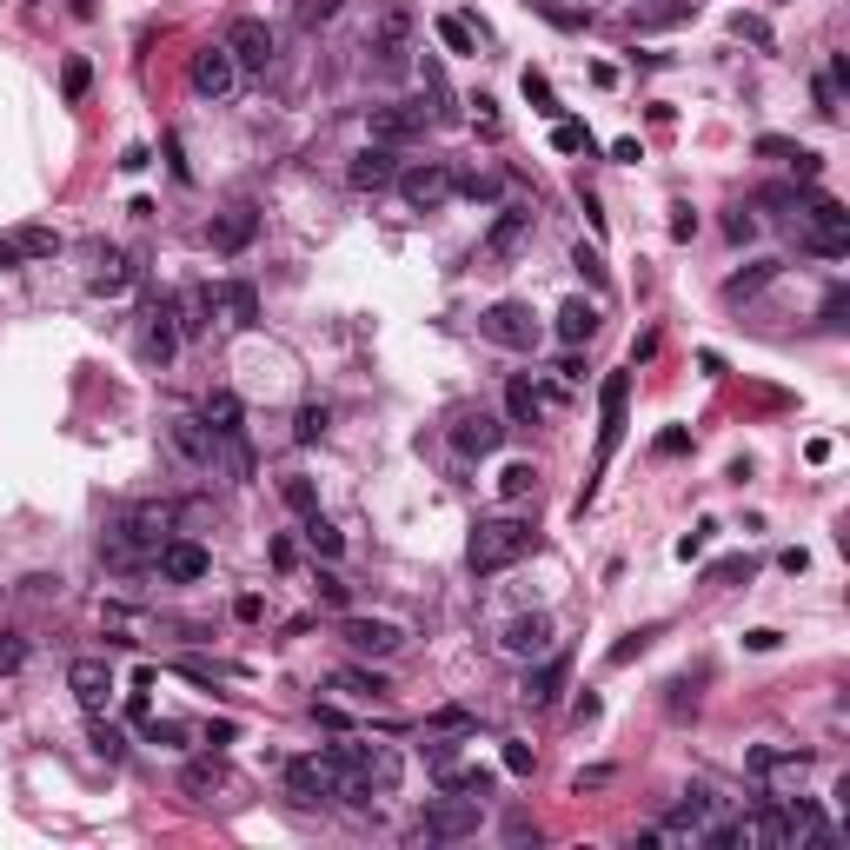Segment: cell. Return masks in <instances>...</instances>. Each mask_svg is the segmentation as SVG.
<instances>
[{
    "label": "cell",
    "mask_w": 850,
    "mask_h": 850,
    "mask_svg": "<svg viewBox=\"0 0 850 850\" xmlns=\"http://www.w3.org/2000/svg\"><path fill=\"white\" fill-rule=\"evenodd\" d=\"M532 545H539L532 525L499 512V519H479V525H472V539H465V565H472L479 578H492V572H512Z\"/></svg>",
    "instance_id": "obj_1"
},
{
    "label": "cell",
    "mask_w": 850,
    "mask_h": 850,
    "mask_svg": "<svg viewBox=\"0 0 850 850\" xmlns=\"http://www.w3.org/2000/svg\"><path fill=\"white\" fill-rule=\"evenodd\" d=\"M412 40H419V13H412L406 0H386V7L372 13L366 53H372L379 73H406V66H412Z\"/></svg>",
    "instance_id": "obj_2"
},
{
    "label": "cell",
    "mask_w": 850,
    "mask_h": 850,
    "mask_svg": "<svg viewBox=\"0 0 850 850\" xmlns=\"http://www.w3.org/2000/svg\"><path fill=\"white\" fill-rule=\"evenodd\" d=\"M286 785L299 805H346V771L332 765V751H306L286 765Z\"/></svg>",
    "instance_id": "obj_3"
},
{
    "label": "cell",
    "mask_w": 850,
    "mask_h": 850,
    "mask_svg": "<svg viewBox=\"0 0 850 850\" xmlns=\"http://www.w3.org/2000/svg\"><path fill=\"white\" fill-rule=\"evenodd\" d=\"M459 838H479V798H439L426 805V818L412 825V844H459Z\"/></svg>",
    "instance_id": "obj_4"
},
{
    "label": "cell",
    "mask_w": 850,
    "mask_h": 850,
    "mask_svg": "<svg viewBox=\"0 0 850 850\" xmlns=\"http://www.w3.org/2000/svg\"><path fill=\"white\" fill-rule=\"evenodd\" d=\"M226 53H233V66L239 73H266L273 60H279V33L266 27V20H253V13H239L233 27H226V40H219Z\"/></svg>",
    "instance_id": "obj_5"
},
{
    "label": "cell",
    "mask_w": 850,
    "mask_h": 850,
    "mask_svg": "<svg viewBox=\"0 0 850 850\" xmlns=\"http://www.w3.org/2000/svg\"><path fill=\"white\" fill-rule=\"evenodd\" d=\"M399 199L412 206V213H439L446 199H452V166L446 160H412V166H399Z\"/></svg>",
    "instance_id": "obj_6"
},
{
    "label": "cell",
    "mask_w": 850,
    "mask_h": 850,
    "mask_svg": "<svg viewBox=\"0 0 850 850\" xmlns=\"http://www.w3.org/2000/svg\"><path fill=\"white\" fill-rule=\"evenodd\" d=\"M798 219H805V246H811L818 259H844V253H850V213L838 206V199H825V193H818Z\"/></svg>",
    "instance_id": "obj_7"
},
{
    "label": "cell",
    "mask_w": 850,
    "mask_h": 850,
    "mask_svg": "<svg viewBox=\"0 0 850 850\" xmlns=\"http://www.w3.org/2000/svg\"><path fill=\"white\" fill-rule=\"evenodd\" d=\"M479 332H485L492 346H505V352H532V346H539V319H532V306H519V299L485 306V313H479Z\"/></svg>",
    "instance_id": "obj_8"
},
{
    "label": "cell",
    "mask_w": 850,
    "mask_h": 850,
    "mask_svg": "<svg viewBox=\"0 0 850 850\" xmlns=\"http://www.w3.org/2000/svg\"><path fill=\"white\" fill-rule=\"evenodd\" d=\"M173 525H180V512H173V505H160V499H146V505H133L113 532H120L133 552H160V545L173 539Z\"/></svg>",
    "instance_id": "obj_9"
},
{
    "label": "cell",
    "mask_w": 850,
    "mask_h": 850,
    "mask_svg": "<svg viewBox=\"0 0 850 850\" xmlns=\"http://www.w3.org/2000/svg\"><path fill=\"white\" fill-rule=\"evenodd\" d=\"M140 352H146L153 366H173V352H180V299H153V306H146Z\"/></svg>",
    "instance_id": "obj_10"
},
{
    "label": "cell",
    "mask_w": 850,
    "mask_h": 850,
    "mask_svg": "<svg viewBox=\"0 0 850 850\" xmlns=\"http://www.w3.org/2000/svg\"><path fill=\"white\" fill-rule=\"evenodd\" d=\"M206 306H213V319H219V326H233V332H253V326H259V293H253L246 279L206 286Z\"/></svg>",
    "instance_id": "obj_11"
},
{
    "label": "cell",
    "mask_w": 850,
    "mask_h": 850,
    "mask_svg": "<svg viewBox=\"0 0 850 850\" xmlns=\"http://www.w3.org/2000/svg\"><path fill=\"white\" fill-rule=\"evenodd\" d=\"M153 565H160V578H166V585H199V578L213 572L206 545H193V539H166V545L153 552Z\"/></svg>",
    "instance_id": "obj_12"
},
{
    "label": "cell",
    "mask_w": 850,
    "mask_h": 850,
    "mask_svg": "<svg viewBox=\"0 0 850 850\" xmlns=\"http://www.w3.org/2000/svg\"><path fill=\"white\" fill-rule=\"evenodd\" d=\"M745 771H751V778H765V785L798 791V785H805V771H811V758H805V751H785V745H758V751L745 758Z\"/></svg>",
    "instance_id": "obj_13"
},
{
    "label": "cell",
    "mask_w": 850,
    "mask_h": 850,
    "mask_svg": "<svg viewBox=\"0 0 850 850\" xmlns=\"http://www.w3.org/2000/svg\"><path fill=\"white\" fill-rule=\"evenodd\" d=\"M625 399H632V372H612L605 392H598V406H605V426H598V472H605V459H612L618 439H625Z\"/></svg>",
    "instance_id": "obj_14"
},
{
    "label": "cell",
    "mask_w": 850,
    "mask_h": 850,
    "mask_svg": "<svg viewBox=\"0 0 850 850\" xmlns=\"http://www.w3.org/2000/svg\"><path fill=\"white\" fill-rule=\"evenodd\" d=\"M239 86V66H233V53L226 47H199L193 53V93H206V100H226Z\"/></svg>",
    "instance_id": "obj_15"
},
{
    "label": "cell",
    "mask_w": 850,
    "mask_h": 850,
    "mask_svg": "<svg viewBox=\"0 0 850 850\" xmlns=\"http://www.w3.org/2000/svg\"><path fill=\"white\" fill-rule=\"evenodd\" d=\"M339 638H346L359 658H392V652L406 645V632H399V625H386V618H346V625H339Z\"/></svg>",
    "instance_id": "obj_16"
},
{
    "label": "cell",
    "mask_w": 850,
    "mask_h": 850,
    "mask_svg": "<svg viewBox=\"0 0 850 850\" xmlns=\"http://www.w3.org/2000/svg\"><path fill=\"white\" fill-rule=\"evenodd\" d=\"M426 133V106L419 100H406V106H372V140L379 146H406V140H419Z\"/></svg>",
    "instance_id": "obj_17"
},
{
    "label": "cell",
    "mask_w": 850,
    "mask_h": 850,
    "mask_svg": "<svg viewBox=\"0 0 850 850\" xmlns=\"http://www.w3.org/2000/svg\"><path fill=\"white\" fill-rule=\"evenodd\" d=\"M452 446H459L465 459H485V452L505 446V426H499L492 412H459V419H452Z\"/></svg>",
    "instance_id": "obj_18"
},
{
    "label": "cell",
    "mask_w": 850,
    "mask_h": 850,
    "mask_svg": "<svg viewBox=\"0 0 850 850\" xmlns=\"http://www.w3.org/2000/svg\"><path fill=\"white\" fill-rule=\"evenodd\" d=\"M346 180H352L359 193H379V186H392V180H399V153L372 140L366 153H352V166H346Z\"/></svg>",
    "instance_id": "obj_19"
},
{
    "label": "cell",
    "mask_w": 850,
    "mask_h": 850,
    "mask_svg": "<svg viewBox=\"0 0 850 850\" xmlns=\"http://www.w3.org/2000/svg\"><path fill=\"white\" fill-rule=\"evenodd\" d=\"M499 645H505L512 658H545V652H552V618H545V612H525V618H512V625L499 632Z\"/></svg>",
    "instance_id": "obj_20"
},
{
    "label": "cell",
    "mask_w": 850,
    "mask_h": 850,
    "mask_svg": "<svg viewBox=\"0 0 850 850\" xmlns=\"http://www.w3.org/2000/svg\"><path fill=\"white\" fill-rule=\"evenodd\" d=\"M66 692H73L86 711H100L106 692H113V665H106V658H73V665H66Z\"/></svg>",
    "instance_id": "obj_21"
},
{
    "label": "cell",
    "mask_w": 850,
    "mask_h": 850,
    "mask_svg": "<svg viewBox=\"0 0 850 850\" xmlns=\"http://www.w3.org/2000/svg\"><path fill=\"white\" fill-rule=\"evenodd\" d=\"M166 439H173V452H180L186 465H213V452H219V439H213V426H206V419H173V426H166Z\"/></svg>",
    "instance_id": "obj_22"
},
{
    "label": "cell",
    "mask_w": 850,
    "mask_h": 850,
    "mask_svg": "<svg viewBox=\"0 0 850 850\" xmlns=\"http://www.w3.org/2000/svg\"><path fill=\"white\" fill-rule=\"evenodd\" d=\"M525 233H532V213H525V206H505V213L492 219V233H485V253H499V259H505V253H519V246H525Z\"/></svg>",
    "instance_id": "obj_23"
},
{
    "label": "cell",
    "mask_w": 850,
    "mask_h": 850,
    "mask_svg": "<svg viewBox=\"0 0 850 850\" xmlns=\"http://www.w3.org/2000/svg\"><path fill=\"white\" fill-rule=\"evenodd\" d=\"M559 339L565 346H592L598 339V306L592 299H565L559 306Z\"/></svg>",
    "instance_id": "obj_24"
},
{
    "label": "cell",
    "mask_w": 850,
    "mask_h": 850,
    "mask_svg": "<svg viewBox=\"0 0 850 850\" xmlns=\"http://www.w3.org/2000/svg\"><path fill=\"white\" fill-rule=\"evenodd\" d=\"M492 785H499V778H492L485 765H465V771H459V765H439V791H452V798H479V805H485Z\"/></svg>",
    "instance_id": "obj_25"
},
{
    "label": "cell",
    "mask_w": 850,
    "mask_h": 850,
    "mask_svg": "<svg viewBox=\"0 0 850 850\" xmlns=\"http://www.w3.org/2000/svg\"><path fill=\"white\" fill-rule=\"evenodd\" d=\"M565 672H572V665L545 652V665L525 678V705H539V711H545V705H559V692H565Z\"/></svg>",
    "instance_id": "obj_26"
},
{
    "label": "cell",
    "mask_w": 850,
    "mask_h": 850,
    "mask_svg": "<svg viewBox=\"0 0 850 850\" xmlns=\"http://www.w3.org/2000/svg\"><path fill=\"white\" fill-rule=\"evenodd\" d=\"M332 692H346V698H359V705H386V678L379 672H359V665H346V672H332Z\"/></svg>",
    "instance_id": "obj_27"
},
{
    "label": "cell",
    "mask_w": 850,
    "mask_h": 850,
    "mask_svg": "<svg viewBox=\"0 0 850 850\" xmlns=\"http://www.w3.org/2000/svg\"><path fill=\"white\" fill-rule=\"evenodd\" d=\"M253 226H259V213H253V206H226V219L213 226V246H219V253H239V246L253 239Z\"/></svg>",
    "instance_id": "obj_28"
},
{
    "label": "cell",
    "mask_w": 850,
    "mask_h": 850,
    "mask_svg": "<svg viewBox=\"0 0 850 850\" xmlns=\"http://www.w3.org/2000/svg\"><path fill=\"white\" fill-rule=\"evenodd\" d=\"M505 412H512V426H539L545 419V392L532 379H512L505 386Z\"/></svg>",
    "instance_id": "obj_29"
},
{
    "label": "cell",
    "mask_w": 850,
    "mask_h": 850,
    "mask_svg": "<svg viewBox=\"0 0 850 850\" xmlns=\"http://www.w3.org/2000/svg\"><path fill=\"white\" fill-rule=\"evenodd\" d=\"M126 279H133V266H126V253H100V266H93V279H86V286L113 299V293H126Z\"/></svg>",
    "instance_id": "obj_30"
},
{
    "label": "cell",
    "mask_w": 850,
    "mask_h": 850,
    "mask_svg": "<svg viewBox=\"0 0 850 850\" xmlns=\"http://www.w3.org/2000/svg\"><path fill=\"white\" fill-rule=\"evenodd\" d=\"M199 419L213 426V439H239V399H233V392H213Z\"/></svg>",
    "instance_id": "obj_31"
},
{
    "label": "cell",
    "mask_w": 850,
    "mask_h": 850,
    "mask_svg": "<svg viewBox=\"0 0 850 850\" xmlns=\"http://www.w3.org/2000/svg\"><path fill=\"white\" fill-rule=\"evenodd\" d=\"M306 545H313V559H339V552H346V532H339L332 519L306 512Z\"/></svg>",
    "instance_id": "obj_32"
},
{
    "label": "cell",
    "mask_w": 850,
    "mask_h": 850,
    "mask_svg": "<svg viewBox=\"0 0 850 850\" xmlns=\"http://www.w3.org/2000/svg\"><path fill=\"white\" fill-rule=\"evenodd\" d=\"M771 279H778V259H758L751 273H731V279H725V299H751V293L771 286Z\"/></svg>",
    "instance_id": "obj_33"
},
{
    "label": "cell",
    "mask_w": 850,
    "mask_h": 850,
    "mask_svg": "<svg viewBox=\"0 0 850 850\" xmlns=\"http://www.w3.org/2000/svg\"><path fill=\"white\" fill-rule=\"evenodd\" d=\"M499 492H505L512 505H519V499H532V492H539V465H525V459H519V465H505V472H499Z\"/></svg>",
    "instance_id": "obj_34"
},
{
    "label": "cell",
    "mask_w": 850,
    "mask_h": 850,
    "mask_svg": "<svg viewBox=\"0 0 850 850\" xmlns=\"http://www.w3.org/2000/svg\"><path fill=\"white\" fill-rule=\"evenodd\" d=\"M326 426H332V412H326V406H299L293 439H299V446H319V439H326Z\"/></svg>",
    "instance_id": "obj_35"
},
{
    "label": "cell",
    "mask_w": 850,
    "mask_h": 850,
    "mask_svg": "<svg viewBox=\"0 0 850 850\" xmlns=\"http://www.w3.org/2000/svg\"><path fill=\"white\" fill-rule=\"evenodd\" d=\"M193 798H206V791H219L226 785V771H219V758H199V765H186V778H180Z\"/></svg>",
    "instance_id": "obj_36"
},
{
    "label": "cell",
    "mask_w": 850,
    "mask_h": 850,
    "mask_svg": "<svg viewBox=\"0 0 850 850\" xmlns=\"http://www.w3.org/2000/svg\"><path fill=\"white\" fill-rule=\"evenodd\" d=\"M452 193H465V199H499V180H492L485 166H472V173H452Z\"/></svg>",
    "instance_id": "obj_37"
},
{
    "label": "cell",
    "mask_w": 850,
    "mask_h": 850,
    "mask_svg": "<svg viewBox=\"0 0 850 850\" xmlns=\"http://www.w3.org/2000/svg\"><path fill=\"white\" fill-rule=\"evenodd\" d=\"M279 499H286L299 519H306V512H319V492H313V479H299V472H293V479H279Z\"/></svg>",
    "instance_id": "obj_38"
},
{
    "label": "cell",
    "mask_w": 850,
    "mask_h": 850,
    "mask_svg": "<svg viewBox=\"0 0 850 850\" xmlns=\"http://www.w3.org/2000/svg\"><path fill=\"white\" fill-rule=\"evenodd\" d=\"M552 146H559V153H592V133H585L578 120H559V126H552Z\"/></svg>",
    "instance_id": "obj_39"
},
{
    "label": "cell",
    "mask_w": 850,
    "mask_h": 850,
    "mask_svg": "<svg viewBox=\"0 0 850 850\" xmlns=\"http://www.w3.org/2000/svg\"><path fill=\"white\" fill-rule=\"evenodd\" d=\"M313 592H319V605H326V612H346V605H352V592H346V578H339V572H319V585H313Z\"/></svg>",
    "instance_id": "obj_40"
},
{
    "label": "cell",
    "mask_w": 850,
    "mask_h": 850,
    "mask_svg": "<svg viewBox=\"0 0 850 850\" xmlns=\"http://www.w3.org/2000/svg\"><path fill=\"white\" fill-rule=\"evenodd\" d=\"M146 745L180 751V745H186V725H173V718H146Z\"/></svg>",
    "instance_id": "obj_41"
},
{
    "label": "cell",
    "mask_w": 850,
    "mask_h": 850,
    "mask_svg": "<svg viewBox=\"0 0 850 850\" xmlns=\"http://www.w3.org/2000/svg\"><path fill=\"white\" fill-rule=\"evenodd\" d=\"M293 20L299 27H326V20H339V0H293Z\"/></svg>",
    "instance_id": "obj_42"
},
{
    "label": "cell",
    "mask_w": 850,
    "mask_h": 850,
    "mask_svg": "<svg viewBox=\"0 0 850 850\" xmlns=\"http://www.w3.org/2000/svg\"><path fill=\"white\" fill-rule=\"evenodd\" d=\"M20 253H27V259H47V253H60V239H53L47 226H27V233H20Z\"/></svg>",
    "instance_id": "obj_43"
},
{
    "label": "cell",
    "mask_w": 850,
    "mask_h": 850,
    "mask_svg": "<svg viewBox=\"0 0 850 850\" xmlns=\"http://www.w3.org/2000/svg\"><path fill=\"white\" fill-rule=\"evenodd\" d=\"M426 725H432V731H472V711H459V705H446V711H432Z\"/></svg>",
    "instance_id": "obj_44"
},
{
    "label": "cell",
    "mask_w": 850,
    "mask_h": 850,
    "mask_svg": "<svg viewBox=\"0 0 850 850\" xmlns=\"http://www.w3.org/2000/svg\"><path fill=\"white\" fill-rule=\"evenodd\" d=\"M439 40H446L452 53H472V33H465V20H439Z\"/></svg>",
    "instance_id": "obj_45"
},
{
    "label": "cell",
    "mask_w": 850,
    "mask_h": 850,
    "mask_svg": "<svg viewBox=\"0 0 850 850\" xmlns=\"http://www.w3.org/2000/svg\"><path fill=\"white\" fill-rule=\"evenodd\" d=\"M525 93H532V100H539V113H552V120H559V113H565V106H559V100H552V86H545V80H539V73H525Z\"/></svg>",
    "instance_id": "obj_46"
},
{
    "label": "cell",
    "mask_w": 850,
    "mask_h": 850,
    "mask_svg": "<svg viewBox=\"0 0 850 850\" xmlns=\"http://www.w3.org/2000/svg\"><path fill=\"white\" fill-rule=\"evenodd\" d=\"M93 751H100V758L113 765V758H120L126 745H120V731H113V725H93Z\"/></svg>",
    "instance_id": "obj_47"
},
{
    "label": "cell",
    "mask_w": 850,
    "mask_h": 850,
    "mask_svg": "<svg viewBox=\"0 0 850 850\" xmlns=\"http://www.w3.org/2000/svg\"><path fill=\"white\" fill-rule=\"evenodd\" d=\"M572 266H578L592 286H605V266H598V253H592V246H578V253H572Z\"/></svg>",
    "instance_id": "obj_48"
},
{
    "label": "cell",
    "mask_w": 850,
    "mask_h": 850,
    "mask_svg": "<svg viewBox=\"0 0 850 850\" xmlns=\"http://www.w3.org/2000/svg\"><path fill=\"white\" fill-rule=\"evenodd\" d=\"M86 80H93V73H86V60H66V100H80V93H86Z\"/></svg>",
    "instance_id": "obj_49"
},
{
    "label": "cell",
    "mask_w": 850,
    "mask_h": 850,
    "mask_svg": "<svg viewBox=\"0 0 850 850\" xmlns=\"http://www.w3.org/2000/svg\"><path fill=\"white\" fill-rule=\"evenodd\" d=\"M711 578H718V585H731V578H751V559H725Z\"/></svg>",
    "instance_id": "obj_50"
},
{
    "label": "cell",
    "mask_w": 850,
    "mask_h": 850,
    "mask_svg": "<svg viewBox=\"0 0 850 850\" xmlns=\"http://www.w3.org/2000/svg\"><path fill=\"white\" fill-rule=\"evenodd\" d=\"M505 771L525 778V771H532V751H525V745H505Z\"/></svg>",
    "instance_id": "obj_51"
},
{
    "label": "cell",
    "mask_w": 850,
    "mask_h": 850,
    "mask_svg": "<svg viewBox=\"0 0 850 850\" xmlns=\"http://www.w3.org/2000/svg\"><path fill=\"white\" fill-rule=\"evenodd\" d=\"M725 226H731V239H751V233H758V219H751V213H745V206H738V213H731V219H725Z\"/></svg>",
    "instance_id": "obj_52"
},
{
    "label": "cell",
    "mask_w": 850,
    "mask_h": 850,
    "mask_svg": "<svg viewBox=\"0 0 850 850\" xmlns=\"http://www.w3.org/2000/svg\"><path fill=\"white\" fill-rule=\"evenodd\" d=\"M20 658H27V645H20V638H13V645H0V678H7V672H20Z\"/></svg>",
    "instance_id": "obj_53"
},
{
    "label": "cell",
    "mask_w": 850,
    "mask_h": 850,
    "mask_svg": "<svg viewBox=\"0 0 850 850\" xmlns=\"http://www.w3.org/2000/svg\"><path fill=\"white\" fill-rule=\"evenodd\" d=\"M672 233H678V239H692V233H698V213H692V206H678V219H672Z\"/></svg>",
    "instance_id": "obj_54"
},
{
    "label": "cell",
    "mask_w": 850,
    "mask_h": 850,
    "mask_svg": "<svg viewBox=\"0 0 850 850\" xmlns=\"http://www.w3.org/2000/svg\"><path fill=\"white\" fill-rule=\"evenodd\" d=\"M20 259H27V253H20V233H13V239H0V273H7V266H20Z\"/></svg>",
    "instance_id": "obj_55"
}]
</instances>
